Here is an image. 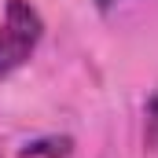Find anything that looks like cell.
<instances>
[{
    "mask_svg": "<svg viewBox=\"0 0 158 158\" xmlns=\"http://www.w3.org/2000/svg\"><path fill=\"white\" fill-rule=\"evenodd\" d=\"M44 37V19L30 0H7L0 19V81L22 70Z\"/></svg>",
    "mask_w": 158,
    "mask_h": 158,
    "instance_id": "1",
    "label": "cell"
},
{
    "mask_svg": "<svg viewBox=\"0 0 158 158\" xmlns=\"http://www.w3.org/2000/svg\"><path fill=\"white\" fill-rule=\"evenodd\" d=\"M70 151H74L70 136H40V140H30L19 155L22 158H70Z\"/></svg>",
    "mask_w": 158,
    "mask_h": 158,
    "instance_id": "2",
    "label": "cell"
},
{
    "mask_svg": "<svg viewBox=\"0 0 158 158\" xmlns=\"http://www.w3.org/2000/svg\"><path fill=\"white\" fill-rule=\"evenodd\" d=\"M143 147H147V155L158 158V88L143 103Z\"/></svg>",
    "mask_w": 158,
    "mask_h": 158,
    "instance_id": "3",
    "label": "cell"
},
{
    "mask_svg": "<svg viewBox=\"0 0 158 158\" xmlns=\"http://www.w3.org/2000/svg\"><path fill=\"white\" fill-rule=\"evenodd\" d=\"M118 4H125V0H96V7H99L103 15H110V11H114Z\"/></svg>",
    "mask_w": 158,
    "mask_h": 158,
    "instance_id": "4",
    "label": "cell"
}]
</instances>
